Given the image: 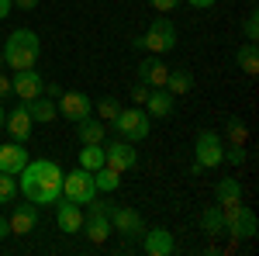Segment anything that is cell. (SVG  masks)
I'll list each match as a JSON object with an SVG mask.
<instances>
[{
	"label": "cell",
	"instance_id": "40",
	"mask_svg": "<svg viewBox=\"0 0 259 256\" xmlns=\"http://www.w3.org/2000/svg\"><path fill=\"white\" fill-rule=\"evenodd\" d=\"M11 236V222H7V218H0V239H7Z\"/></svg>",
	"mask_w": 259,
	"mask_h": 256
},
{
	"label": "cell",
	"instance_id": "38",
	"mask_svg": "<svg viewBox=\"0 0 259 256\" xmlns=\"http://www.w3.org/2000/svg\"><path fill=\"white\" fill-rule=\"evenodd\" d=\"M11 11H14V4H11V0H0V21L7 18V14H11Z\"/></svg>",
	"mask_w": 259,
	"mask_h": 256
},
{
	"label": "cell",
	"instance_id": "17",
	"mask_svg": "<svg viewBox=\"0 0 259 256\" xmlns=\"http://www.w3.org/2000/svg\"><path fill=\"white\" fill-rule=\"evenodd\" d=\"M11 222V236H31L35 229H38V204H18L14 208V215L7 218Z\"/></svg>",
	"mask_w": 259,
	"mask_h": 256
},
{
	"label": "cell",
	"instance_id": "12",
	"mask_svg": "<svg viewBox=\"0 0 259 256\" xmlns=\"http://www.w3.org/2000/svg\"><path fill=\"white\" fill-rule=\"evenodd\" d=\"M56 107H59L62 118H69V121H80V118H87V115H94V100L87 97L83 90H62Z\"/></svg>",
	"mask_w": 259,
	"mask_h": 256
},
{
	"label": "cell",
	"instance_id": "42",
	"mask_svg": "<svg viewBox=\"0 0 259 256\" xmlns=\"http://www.w3.org/2000/svg\"><path fill=\"white\" fill-rule=\"evenodd\" d=\"M0 69H4V49H0Z\"/></svg>",
	"mask_w": 259,
	"mask_h": 256
},
{
	"label": "cell",
	"instance_id": "36",
	"mask_svg": "<svg viewBox=\"0 0 259 256\" xmlns=\"http://www.w3.org/2000/svg\"><path fill=\"white\" fill-rule=\"evenodd\" d=\"M11 4H14L18 11H35V7H38V0H11Z\"/></svg>",
	"mask_w": 259,
	"mask_h": 256
},
{
	"label": "cell",
	"instance_id": "29",
	"mask_svg": "<svg viewBox=\"0 0 259 256\" xmlns=\"http://www.w3.org/2000/svg\"><path fill=\"white\" fill-rule=\"evenodd\" d=\"M18 201V177L0 173V204H14Z\"/></svg>",
	"mask_w": 259,
	"mask_h": 256
},
{
	"label": "cell",
	"instance_id": "2",
	"mask_svg": "<svg viewBox=\"0 0 259 256\" xmlns=\"http://www.w3.org/2000/svg\"><path fill=\"white\" fill-rule=\"evenodd\" d=\"M0 49H4V66H11V69L18 73V69H31V66H38L41 39L31 31V28H14Z\"/></svg>",
	"mask_w": 259,
	"mask_h": 256
},
{
	"label": "cell",
	"instance_id": "22",
	"mask_svg": "<svg viewBox=\"0 0 259 256\" xmlns=\"http://www.w3.org/2000/svg\"><path fill=\"white\" fill-rule=\"evenodd\" d=\"M235 66H239L245 77H256V73H259V49H256V42L239 45V52H235Z\"/></svg>",
	"mask_w": 259,
	"mask_h": 256
},
{
	"label": "cell",
	"instance_id": "7",
	"mask_svg": "<svg viewBox=\"0 0 259 256\" xmlns=\"http://www.w3.org/2000/svg\"><path fill=\"white\" fill-rule=\"evenodd\" d=\"M107 218H111V232H121L124 242L139 239L145 232V222L135 208H124V204H107Z\"/></svg>",
	"mask_w": 259,
	"mask_h": 256
},
{
	"label": "cell",
	"instance_id": "6",
	"mask_svg": "<svg viewBox=\"0 0 259 256\" xmlns=\"http://www.w3.org/2000/svg\"><path fill=\"white\" fill-rule=\"evenodd\" d=\"M62 197H69V201H76V204H90L94 197H97V184H94V173L90 170H69V173H62Z\"/></svg>",
	"mask_w": 259,
	"mask_h": 256
},
{
	"label": "cell",
	"instance_id": "13",
	"mask_svg": "<svg viewBox=\"0 0 259 256\" xmlns=\"http://www.w3.org/2000/svg\"><path fill=\"white\" fill-rule=\"evenodd\" d=\"M56 225H59V232H66V236H76L83 229V211H80V204L76 201H56Z\"/></svg>",
	"mask_w": 259,
	"mask_h": 256
},
{
	"label": "cell",
	"instance_id": "41",
	"mask_svg": "<svg viewBox=\"0 0 259 256\" xmlns=\"http://www.w3.org/2000/svg\"><path fill=\"white\" fill-rule=\"evenodd\" d=\"M4 118H7V111H4V104H0V132H4Z\"/></svg>",
	"mask_w": 259,
	"mask_h": 256
},
{
	"label": "cell",
	"instance_id": "9",
	"mask_svg": "<svg viewBox=\"0 0 259 256\" xmlns=\"http://www.w3.org/2000/svg\"><path fill=\"white\" fill-rule=\"evenodd\" d=\"M221 153H225V142H221L218 132H211V128L197 132V138H194V159H197L204 170L221 166Z\"/></svg>",
	"mask_w": 259,
	"mask_h": 256
},
{
	"label": "cell",
	"instance_id": "4",
	"mask_svg": "<svg viewBox=\"0 0 259 256\" xmlns=\"http://www.w3.org/2000/svg\"><path fill=\"white\" fill-rule=\"evenodd\" d=\"M111 125L128 142H142V138H149V132H152V118L145 115V107H121L118 118L111 121Z\"/></svg>",
	"mask_w": 259,
	"mask_h": 256
},
{
	"label": "cell",
	"instance_id": "1",
	"mask_svg": "<svg viewBox=\"0 0 259 256\" xmlns=\"http://www.w3.org/2000/svg\"><path fill=\"white\" fill-rule=\"evenodd\" d=\"M18 191L31 204H56L62 197V166L56 159H28L18 173Z\"/></svg>",
	"mask_w": 259,
	"mask_h": 256
},
{
	"label": "cell",
	"instance_id": "3",
	"mask_svg": "<svg viewBox=\"0 0 259 256\" xmlns=\"http://www.w3.org/2000/svg\"><path fill=\"white\" fill-rule=\"evenodd\" d=\"M221 218H225V232L232 239H252L259 232V222L256 215L242 204V201H232V204H218Z\"/></svg>",
	"mask_w": 259,
	"mask_h": 256
},
{
	"label": "cell",
	"instance_id": "11",
	"mask_svg": "<svg viewBox=\"0 0 259 256\" xmlns=\"http://www.w3.org/2000/svg\"><path fill=\"white\" fill-rule=\"evenodd\" d=\"M41 90H45V80H41V73L35 69V66H31V69H18L14 80H11V94H14L18 100H24V104L35 100Z\"/></svg>",
	"mask_w": 259,
	"mask_h": 256
},
{
	"label": "cell",
	"instance_id": "23",
	"mask_svg": "<svg viewBox=\"0 0 259 256\" xmlns=\"http://www.w3.org/2000/svg\"><path fill=\"white\" fill-rule=\"evenodd\" d=\"M166 90H169L173 97H187V94L194 90V77H190V69H169V77H166Z\"/></svg>",
	"mask_w": 259,
	"mask_h": 256
},
{
	"label": "cell",
	"instance_id": "39",
	"mask_svg": "<svg viewBox=\"0 0 259 256\" xmlns=\"http://www.w3.org/2000/svg\"><path fill=\"white\" fill-rule=\"evenodd\" d=\"M41 94H49V97H59V94H62V87H59V83H49V87H45Z\"/></svg>",
	"mask_w": 259,
	"mask_h": 256
},
{
	"label": "cell",
	"instance_id": "27",
	"mask_svg": "<svg viewBox=\"0 0 259 256\" xmlns=\"http://www.w3.org/2000/svg\"><path fill=\"white\" fill-rule=\"evenodd\" d=\"M200 229H204L207 236H221V232H225V218H221L218 204H211V208L200 215Z\"/></svg>",
	"mask_w": 259,
	"mask_h": 256
},
{
	"label": "cell",
	"instance_id": "30",
	"mask_svg": "<svg viewBox=\"0 0 259 256\" xmlns=\"http://www.w3.org/2000/svg\"><path fill=\"white\" fill-rule=\"evenodd\" d=\"M118 111H121V100L118 97H100V104H97L100 121H114V118H118Z\"/></svg>",
	"mask_w": 259,
	"mask_h": 256
},
{
	"label": "cell",
	"instance_id": "33",
	"mask_svg": "<svg viewBox=\"0 0 259 256\" xmlns=\"http://www.w3.org/2000/svg\"><path fill=\"white\" fill-rule=\"evenodd\" d=\"M152 4V11H162V14H169V11H177L183 0H149Z\"/></svg>",
	"mask_w": 259,
	"mask_h": 256
},
{
	"label": "cell",
	"instance_id": "31",
	"mask_svg": "<svg viewBox=\"0 0 259 256\" xmlns=\"http://www.w3.org/2000/svg\"><path fill=\"white\" fill-rule=\"evenodd\" d=\"M245 145H225V153H221V163H228V166H242L245 163Z\"/></svg>",
	"mask_w": 259,
	"mask_h": 256
},
{
	"label": "cell",
	"instance_id": "8",
	"mask_svg": "<svg viewBox=\"0 0 259 256\" xmlns=\"http://www.w3.org/2000/svg\"><path fill=\"white\" fill-rule=\"evenodd\" d=\"M83 236L90 239V242H104V239L111 236V218H107V201H100L97 204V197L87 204V215H83V229H80Z\"/></svg>",
	"mask_w": 259,
	"mask_h": 256
},
{
	"label": "cell",
	"instance_id": "24",
	"mask_svg": "<svg viewBox=\"0 0 259 256\" xmlns=\"http://www.w3.org/2000/svg\"><path fill=\"white\" fill-rule=\"evenodd\" d=\"M232 201H242V184L239 177H221L214 187V204H232Z\"/></svg>",
	"mask_w": 259,
	"mask_h": 256
},
{
	"label": "cell",
	"instance_id": "14",
	"mask_svg": "<svg viewBox=\"0 0 259 256\" xmlns=\"http://www.w3.org/2000/svg\"><path fill=\"white\" fill-rule=\"evenodd\" d=\"M166 77H169V66L162 62V56H145V59L139 62V83H145V87H166Z\"/></svg>",
	"mask_w": 259,
	"mask_h": 256
},
{
	"label": "cell",
	"instance_id": "19",
	"mask_svg": "<svg viewBox=\"0 0 259 256\" xmlns=\"http://www.w3.org/2000/svg\"><path fill=\"white\" fill-rule=\"evenodd\" d=\"M173 104H177V97H173L166 87H156V90H149V97H145V115L162 121V118L173 115Z\"/></svg>",
	"mask_w": 259,
	"mask_h": 256
},
{
	"label": "cell",
	"instance_id": "10",
	"mask_svg": "<svg viewBox=\"0 0 259 256\" xmlns=\"http://www.w3.org/2000/svg\"><path fill=\"white\" fill-rule=\"evenodd\" d=\"M104 163L111 166V170H118V173H128V170H135V163H139V153L132 149V142L128 138H114V142H107L104 138Z\"/></svg>",
	"mask_w": 259,
	"mask_h": 256
},
{
	"label": "cell",
	"instance_id": "20",
	"mask_svg": "<svg viewBox=\"0 0 259 256\" xmlns=\"http://www.w3.org/2000/svg\"><path fill=\"white\" fill-rule=\"evenodd\" d=\"M76 138H80V145H100L107 138V121L94 118V115L80 118L76 121Z\"/></svg>",
	"mask_w": 259,
	"mask_h": 256
},
{
	"label": "cell",
	"instance_id": "32",
	"mask_svg": "<svg viewBox=\"0 0 259 256\" xmlns=\"http://www.w3.org/2000/svg\"><path fill=\"white\" fill-rule=\"evenodd\" d=\"M242 35H245L249 42L259 39V11H249V14H245V21H242Z\"/></svg>",
	"mask_w": 259,
	"mask_h": 256
},
{
	"label": "cell",
	"instance_id": "21",
	"mask_svg": "<svg viewBox=\"0 0 259 256\" xmlns=\"http://www.w3.org/2000/svg\"><path fill=\"white\" fill-rule=\"evenodd\" d=\"M28 115H31V121H41V125H49V121H56L59 107H56V100H52V97L38 94L35 100H28Z\"/></svg>",
	"mask_w": 259,
	"mask_h": 256
},
{
	"label": "cell",
	"instance_id": "35",
	"mask_svg": "<svg viewBox=\"0 0 259 256\" xmlns=\"http://www.w3.org/2000/svg\"><path fill=\"white\" fill-rule=\"evenodd\" d=\"M4 97H11V77L0 69V100H4Z\"/></svg>",
	"mask_w": 259,
	"mask_h": 256
},
{
	"label": "cell",
	"instance_id": "34",
	"mask_svg": "<svg viewBox=\"0 0 259 256\" xmlns=\"http://www.w3.org/2000/svg\"><path fill=\"white\" fill-rule=\"evenodd\" d=\"M149 90H152V87H145V83H135V87H132L128 94H132V100H135V104H145V97H149Z\"/></svg>",
	"mask_w": 259,
	"mask_h": 256
},
{
	"label": "cell",
	"instance_id": "5",
	"mask_svg": "<svg viewBox=\"0 0 259 256\" xmlns=\"http://www.w3.org/2000/svg\"><path fill=\"white\" fill-rule=\"evenodd\" d=\"M142 45H145V52H152V56L173 52V49H177V24L169 18H156L149 24V31L142 35Z\"/></svg>",
	"mask_w": 259,
	"mask_h": 256
},
{
	"label": "cell",
	"instance_id": "28",
	"mask_svg": "<svg viewBox=\"0 0 259 256\" xmlns=\"http://www.w3.org/2000/svg\"><path fill=\"white\" fill-rule=\"evenodd\" d=\"M80 166L90 170V173L104 166V142H100V145H83L80 149Z\"/></svg>",
	"mask_w": 259,
	"mask_h": 256
},
{
	"label": "cell",
	"instance_id": "18",
	"mask_svg": "<svg viewBox=\"0 0 259 256\" xmlns=\"http://www.w3.org/2000/svg\"><path fill=\"white\" fill-rule=\"evenodd\" d=\"M24 166H28V149H24V142H7V145H0V173L18 177Z\"/></svg>",
	"mask_w": 259,
	"mask_h": 256
},
{
	"label": "cell",
	"instance_id": "37",
	"mask_svg": "<svg viewBox=\"0 0 259 256\" xmlns=\"http://www.w3.org/2000/svg\"><path fill=\"white\" fill-rule=\"evenodd\" d=\"M187 4H190V7H197V11H207V7H211V4H218V0H187Z\"/></svg>",
	"mask_w": 259,
	"mask_h": 256
},
{
	"label": "cell",
	"instance_id": "25",
	"mask_svg": "<svg viewBox=\"0 0 259 256\" xmlns=\"http://www.w3.org/2000/svg\"><path fill=\"white\" fill-rule=\"evenodd\" d=\"M94 184H97V194H100V191H104V194H114V191L121 187V173H118V170H111V166L104 163L100 170H94Z\"/></svg>",
	"mask_w": 259,
	"mask_h": 256
},
{
	"label": "cell",
	"instance_id": "26",
	"mask_svg": "<svg viewBox=\"0 0 259 256\" xmlns=\"http://www.w3.org/2000/svg\"><path fill=\"white\" fill-rule=\"evenodd\" d=\"M225 135H228V145H245L249 142V128H245V121L242 118H225Z\"/></svg>",
	"mask_w": 259,
	"mask_h": 256
},
{
	"label": "cell",
	"instance_id": "15",
	"mask_svg": "<svg viewBox=\"0 0 259 256\" xmlns=\"http://www.w3.org/2000/svg\"><path fill=\"white\" fill-rule=\"evenodd\" d=\"M142 249L149 256H169L173 249H177V242H173V232L169 229H162V225H156V229H145L142 232Z\"/></svg>",
	"mask_w": 259,
	"mask_h": 256
},
{
	"label": "cell",
	"instance_id": "16",
	"mask_svg": "<svg viewBox=\"0 0 259 256\" xmlns=\"http://www.w3.org/2000/svg\"><path fill=\"white\" fill-rule=\"evenodd\" d=\"M4 128L11 132V138H14V142H24V138L31 135L35 121H31V115H28V104H24V100H21L14 111H7V118H4Z\"/></svg>",
	"mask_w": 259,
	"mask_h": 256
}]
</instances>
